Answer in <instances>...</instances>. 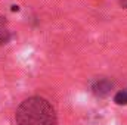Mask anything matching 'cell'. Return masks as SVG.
<instances>
[{"mask_svg": "<svg viewBox=\"0 0 127 125\" xmlns=\"http://www.w3.org/2000/svg\"><path fill=\"white\" fill-rule=\"evenodd\" d=\"M112 87H114L112 81H109L106 78H99V80H96L95 83L92 84V91L96 96H100L102 97V96H106V94L109 93L112 90Z\"/></svg>", "mask_w": 127, "mask_h": 125, "instance_id": "cell-2", "label": "cell"}, {"mask_svg": "<svg viewBox=\"0 0 127 125\" xmlns=\"http://www.w3.org/2000/svg\"><path fill=\"white\" fill-rule=\"evenodd\" d=\"M4 25H6V21H4V18H1V16H0V31L6 30V28H4Z\"/></svg>", "mask_w": 127, "mask_h": 125, "instance_id": "cell-4", "label": "cell"}, {"mask_svg": "<svg viewBox=\"0 0 127 125\" xmlns=\"http://www.w3.org/2000/svg\"><path fill=\"white\" fill-rule=\"evenodd\" d=\"M114 102L117 104H127V88L117 91V94L114 96Z\"/></svg>", "mask_w": 127, "mask_h": 125, "instance_id": "cell-3", "label": "cell"}, {"mask_svg": "<svg viewBox=\"0 0 127 125\" xmlns=\"http://www.w3.org/2000/svg\"><path fill=\"white\" fill-rule=\"evenodd\" d=\"M120 3H121L123 7H127V0H120Z\"/></svg>", "mask_w": 127, "mask_h": 125, "instance_id": "cell-5", "label": "cell"}, {"mask_svg": "<svg viewBox=\"0 0 127 125\" xmlns=\"http://www.w3.org/2000/svg\"><path fill=\"white\" fill-rule=\"evenodd\" d=\"M15 121L16 125H58L53 106L38 96L25 99L18 106Z\"/></svg>", "mask_w": 127, "mask_h": 125, "instance_id": "cell-1", "label": "cell"}]
</instances>
